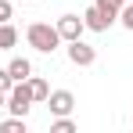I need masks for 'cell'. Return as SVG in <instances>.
I'll list each match as a JSON object with an SVG mask.
<instances>
[{"label":"cell","instance_id":"6da1fadb","mask_svg":"<svg viewBox=\"0 0 133 133\" xmlns=\"http://www.w3.org/2000/svg\"><path fill=\"white\" fill-rule=\"evenodd\" d=\"M25 40L32 50H40V54H50V50H58L61 47V36H58V29L50 22H32L25 29Z\"/></svg>","mask_w":133,"mask_h":133},{"label":"cell","instance_id":"7a4b0ae2","mask_svg":"<svg viewBox=\"0 0 133 133\" xmlns=\"http://www.w3.org/2000/svg\"><path fill=\"white\" fill-rule=\"evenodd\" d=\"M32 104H36V101H32V90H29V83H15V87L7 90V108H11V115H29V108H32Z\"/></svg>","mask_w":133,"mask_h":133},{"label":"cell","instance_id":"3957f363","mask_svg":"<svg viewBox=\"0 0 133 133\" xmlns=\"http://www.w3.org/2000/svg\"><path fill=\"white\" fill-rule=\"evenodd\" d=\"M68 61H72V65H79V68L94 65V61H97V47L83 43V36H79V40H68Z\"/></svg>","mask_w":133,"mask_h":133},{"label":"cell","instance_id":"277c9868","mask_svg":"<svg viewBox=\"0 0 133 133\" xmlns=\"http://www.w3.org/2000/svg\"><path fill=\"white\" fill-rule=\"evenodd\" d=\"M43 104L50 108V115L58 119V115H72V108H76V97H72V90H50Z\"/></svg>","mask_w":133,"mask_h":133},{"label":"cell","instance_id":"5b68a950","mask_svg":"<svg viewBox=\"0 0 133 133\" xmlns=\"http://www.w3.org/2000/svg\"><path fill=\"white\" fill-rule=\"evenodd\" d=\"M54 29H58L61 43H68V40H79L87 25H83V15H61V18L54 22Z\"/></svg>","mask_w":133,"mask_h":133},{"label":"cell","instance_id":"8992f818","mask_svg":"<svg viewBox=\"0 0 133 133\" xmlns=\"http://www.w3.org/2000/svg\"><path fill=\"white\" fill-rule=\"evenodd\" d=\"M83 25H87L90 32H104V29L111 25V18L101 11V7H97V4H90L87 11H83Z\"/></svg>","mask_w":133,"mask_h":133},{"label":"cell","instance_id":"52a82bcc","mask_svg":"<svg viewBox=\"0 0 133 133\" xmlns=\"http://www.w3.org/2000/svg\"><path fill=\"white\" fill-rule=\"evenodd\" d=\"M7 72H11V79H15V83H22V79L32 76V61H29V58H11Z\"/></svg>","mask_w":133,"mask_h":133},{"label":"cell","instance_id":"ba28073f","mask_svg":"<svg viewBox=\"0 0 133 133\" xmlns=\"http://www.w3.org/2000/svg\"><path fill=\"white\" fill-rule=\"evenodd\" d=\"M15 43H18V29L11 22H0V50H11Z\"/></svg>","mask_w":133,"mask_h":133},{"label":"cell","instance_id":"9c48e42d","mask_svg":"<svg viewBox=\"0 0 133 133\" xmlns=\"http://www.w3.org/2000/svg\"><path fill=\"white\" fill-rule=\"evenodd\" d=\"M25 83H29V90H32V101H47V94H50V83H47V79H40V76H29Z\"/></svg>","mask_w":133,"mask_h":133},{"label":"cell","instance_id":"30bf717a","mask_svg":"<svg viewBox=\"0 0 133 133\" xmlns=\"http://www.w3.org/2000/svg\"><path fill=\"white\" fill-rule=\"evenodd\" d=\"M94 4H97V7L108 15L111 22H119V11H122V4H126V0H94Z\"/></svg>","mask_w":133,"mask_h":133},{"label":"cell","instance_id":"8fae6325","mask_svg":"<svg viewBox=\"0 0 133 133\" xmlns=\"http://www.w3.org/2000/svg\"><path fill=\"white\" fill-rule=\"evenodd\" d=\"M0 133H25V119H22V115L4 119V122H0Z\"/></svg>","mask_w":133,"mask_h":133},{"label":"cell","instance_id":"7c38bea8","mask_svg":"<svg viewBox=\"0 0 133 133\" xmlns=\"http://www.w3.org/2000/svg\"><path fill=\"white\" fill-rule=\"evenodd\" d=\"M50 133H76V122H72L68 115H58V119L50 122Z\"/></svg>","mask_w":133,"mask_h":133},{"label":"cell","instance_id":"4fadbf2b","mask_svg":"<svg viewBox=\"0 0 133 133\" xmlns=\"http://www.w3.org/2000/svg\"><path fill=\"white\" fill-rule=\"evenodd\" d=\"M119 22H122V25L133 32V0H126V4H122V11H119Z\"/></svg>","mask_w":133,"mask_h":133},{"label":"cell","instance_id":"5bb4252c","mask_svg":"<svg viewBox=\"0 0 133 133\" xmlns=\"http://www.w3.org/2000/svg\"><path fill=\"white\" fill-rule=\"evenodd\" d=\"M11 87H15V79H11V72H7V68H0V94H7Z\"/></svg>","mask_w":133,"mask_h":133},{"label":"cell","instance_id":"9a60e30c","mask_svg":"<svg viewBox=\"0 0 133 133\" xmlns=\"http://www.w3.org/2000/svg\"><path fill=\"white\" fill-rule=\"evenodd\" d=\"M11 15H15V7L7 0H0V22H11Z\"/></svg>","mask_w":133,"mask_h":133},{"label":"cell","instance_id":"2e32d148","mask_svg":"<svg viewBox=\"0 0 133 133\" xmlns=\"http://www.w3.org/2000/svg\"><path fill=\"white\" fill-rule=\"evenodd\" d=\"M0 108H7V94H0Z\"/></svg>","mask_w":133,"mask_h":133}]
</instances>
